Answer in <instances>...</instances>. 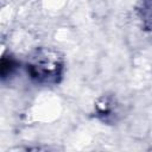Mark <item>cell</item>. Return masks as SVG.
Listing matches in <instances>:
<instances>
[{"label":"cell","mask_w":152,"mask_h":152,"mask_svg":"<svg viewBox=\"0 0 152 152\" xmlns=\"http://www.w3.org/2000/svg\"><path fill=\"white\" fill-rule=\"evenodd\" d=\"M28 71L39 83H56L62 72V61L56 52L40 50L28 63Z\"/></svg>","instance_id":"cell-1"}]
</instances>
